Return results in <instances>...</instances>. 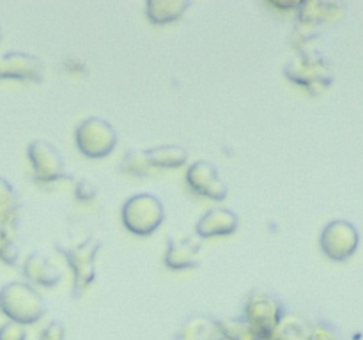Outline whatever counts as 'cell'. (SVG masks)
I'll return each instance as SVG.
<instances>
[{
  "label": "cell",
  "mask_w": 363,
  "mask_h": 340,
  "mask_svg": "<svg viewBox=\"0 0 363 340\" xmlns=\"http://www.w3.org/2000/svg\"><path fill=\"white\" fill-rule=\"evenodd\" d=\"M284 321L282 307L266 293H254L245 307V322L255 340H272Z\"/></svg>",
  "instance_id": "cell-3"
},
{
  "label": "cell",
  "mask_w": 363,
  "mask_h": 340,
  "mask_svg": "<svg viewBox=\"0 0 363 340\" xmlns=\"http://www.w3.org/2000/svg\"><path fill=\"white\" fill-rule=\"evenodd\" d=\"M74 195H77L78 200L91 202L94 200L96 195H98V188H96V184L91 183V181L82 179L74 184Z\"/></svg>",
  "instance_id": "cell-19"
},
{
  "label": "cell",
  "mask_w": 363,
  "mask_h": 340,
  "mask_svg": "<svg viewBox=\"0 0 363 340\" xmlns=\"http://www.w3.org/2000/svg\"><path fill=\"white\" fill-rule=\"evenodd\" d=\"M39 340H66V328L60 321H52L43 328Z\"/></svg>",
  "instance_id": "cell-20"
},
{
  "label": "cell",
  "mask_w": 363,
  "mask_h": 340,
  "mask_svg": "<svg viewBox=\"0 0 363 340\" xmlns=\"http://www.w3.org/2000/svg\"><path fill=\"white\" fill-rule=\"evenodd\" d=\"M0 312L9 321L34 324L45 315L46 303L41 294L27 282H9L0 289Z\"/></svg>",
  "instance_id": "cell-1"
},
{
  "label": "cell",
  "mask_w": 363,
  "mask_h": 340,
  "mask_svg": "<svg viewBox=\"0 0 363 340\" xmlns=\"http://www.w3.org/2000/svg\"><path fill=\"white\" fill-rule=\"evenodd\" d=\"M123 223L130 232L137 236H149L165 220V208L162 200L152 193L131 195L121 209Z\"/></svg>",
  "instance_id": "cell-2"
},
{
  "label": "cell",
  "mask_w": 363,
  "mask_h": 340,
  "mask_svg": "<svg viewBox=\"0 0 363 340\" xmlns=\"http://www.w3.org/2000/svg\"><path fill=\"white\" fill-rule=\"evenodd\" d=\"M190 6V0H149L145 4V14L151 23H172L179 20Z\"/></svg>",
  "instance_id": "cell-12"
},
{
  "label": "cell",
  "mask_w": 363,
  "mask_h": 340,
  "mask_svg": "<svg viewBox=\"0 0 363 340\" xmlns=\"http://www.w3.org/2000/svg\"><path fill=\"white\" fill-rule=\"evenodd\" d=\"M240 227V218L236 212L227 208H213L206 211L197 222L195 232L199 237H216V236H229L236 232Z\"/></svg>",
  "instance_id": "cell-9"
},
{
  "label": "cell",
  "mask_w": 363,
  "mask_h": 340,
  "mask_svg": "<svg viewBox=\"0 0 363 340\" xmlns=\"http://www.w3.org/2000/svg\"><path fill=\"white\" fill-rule=\"evenodd\" d=\"M307 340H332V336L325 332V329H314L311 335L307 336Z\"/></svg>",
  "instance_id": "cell-21"
},
{
  "label": "cell",
  "mask_w": 363,
  "mask_h": 340,
  "mask_svg": "<svg viewBox=\"0 0 363 340\" xmlns=\"http://www.w3.org/2000/svg\"><path fill=\"white\" fill-rule=\"evenodd\" d=\"M0 340H27V329L20 322L7 321L0 326Z\"/></svg>",
  "instance_id": "cell-18"
},
{
  "label": "cell",
  "mask_w": 363,
  "mask_h": 340,
  "mask_svg": "<svg viewBox=\"0 0 363 340\" xmlns=\"http://www.w3.org/2000/svg\"><path fill=\"white\" fill-rule=\"evenodd\" d=\"M23 275L30 282L43 287H55L62 280V271L59 266L53 264L52 259L41 254H30L25 259Z\"/></svg>",
  "instance_id": "cell-11"
},
{
  "label": "cell",
  "mask_w": 363,
  "mask_h": 340,
  "mask_svg": "<svg viewBox=\"0 0 363 340\" xmlns=\"http://www.w3.org/2000/svg\"><path fill=\"white\" fill-rule=\"evenodd\" d=\"M43 76V64L35 55L25 52H7L0 55V78L38 81Z\"/></svg>",
  "instance_id": "cell-8"
},
{
  "label": "cell",
  "mask_w": 363,
  "mask_h": 340,
  "mask_svg": "<svg viewBox=\"0 0 363 340\" xmlns=\"http://www.w3.org/2000/svg\"><path fill=\"white\" fill-rule=\"evenodd\" d=\"M186 183L191 191L211 200L222 202L227 197V186L220 179L218 169L208 159L191 163L186 170Z\"/></svg>",
  "instance_id": "cell-7"
},
{
  "label": "cell",
  "mask_w": 363,
  "mask_h": 340,
  "mask_svg": "<svg viewBox=\"0 0 363 340\" xmlns=\"http://www.w3.org/2000/svg\"><path fill=\"white\" fill-rule=\"evenodd\" d=\"M0 38H2V27H0Z\"/></svg>",
  "instance_id": "cell-22"
},
{
  "label": "cell",
  "mask_w": 363,
  "mask_h": 340,
  "mask_svg": "<svg viewBox=\"0 0 363 340\" xmlns=\"http://www.w3.org/2000/svg\"><path fill=\"white\" fill-rule=\"evenodd\" d=\"M34 177L41 183H55L66 177V163L59 149L48 140H32L27 147Z\"/></svg>",
  "instance_id": "cell-6"
},
{
  "label": "cell",
  "mask_w": 363,
  "mask_h": 340,
  "mask_svg": "<svg viewBox=\"0 0 363 340\" xmlns=\"http://www.w3.org/2000/svg\"><path fill=\"white\" fill-rule=\"evenodd\" d=\"M321 246L330 257H346L353 248V241H350V229H347L346 223L339 222L326 227L321 236Z\"/></svg>",
  "instance_id": "cell-13"
},
{
  "label": "cell",
  "mask_w": 363,
  "mask_h": 340,
  "mask_svg": "<svg viewBox=\"0 0 363 340\" xmlns=\"http://www.w3.org/2000/svg\"><path fill=\"white\" fill-rule=\"evenodd\" d=\"M151 169H179L186 163L188 152L181 145H158L144 149Z\"/></svg>",
  "instance_id": "cell-14"
},
{
  "label": "cell",
  "mask_w": 363,
  "mask_h": 340,
  "mask_svg": "<svg viewBox=\"0 0 363 340\" xmlns=\"http://www.w3.org/2000/svg\"><path fill=\"white\" fill-rule=\"evenodd\" d=\"M20 216V197L7 179L0 177V222L11 229Z\"/></svg>",
  "instance_id": "cell-15"
},
{
  "label": "cell",
  "mask_w": 363,
  "mask_h": 340,
  "mask_svg": "<svg viewBox=\"0 0 363 340\" xmlns=\"http://www.w3.org/2000/svg\"><path fill=\"white\" fill-rule=\"evenodd\" d=\"M101 246L99 239L96 237H89V239L80 241L78 244L67 246L62 250L64 257H66L67 264H69L71 271H73V294L84 293L96 278V257H98V250Z\"/></svg>",
  "instance_id": "cell-5"
},
{
  "label": "cell",
  "mask_w": 363,
  "mask_h": 340,
  "mask_svg": "<svg viewBox=\"0 0 363 340\" xmlns=\"http://www.w3.org/2000/svg\"><path fill=\"white\" fill-rule=\"evenodd\" d=\"M199 251H201V243L195 241V237H170L163 261H165L167 268L174 269V271L190 269L197 264Z\"/></svg>",
  "instance_id": "cell-10"
},
{
  "label": "cell",
  "mask_w": 363,
  "mask_h": 340,
  "mask_svg": "<svg viewBox=\"0 0 363 340\" xmlns=\"http://www.w3.org/2000/svg\"><path fill=\"white\" fill-rule=\"evenodd\" d=\"M74 142L78 151L92 159L108 156L117 145V133L108 120L101 117H87L74 131Z\"/></svg>",
  "instance_id": "cell-4"
},
{
  "label": "cell",
  "mask_w": 363,
  "mask_h": 340,
  "mask_svg": "<svg viewBox=\"0 0 363 340\" xmlns=\"http://www.w3.org/2000/svg\"><path fill=\"white\" fill-rule=\"evenodd\" d=\"M20 251L14 241L11 239L9 229L0 222V261L7 262V264H16Z\"/></svg>",
  "instance_id": "cell-17"
},
{
  "label": "cell",
  "mask_w": 363,
  "mask_h": 340,
  "mask_svg": "<svg viewBox=\"0 0 363 340\" xmlns=\"http://www.w3.org/2000/svg\"><path fill=\"white\" fill-rule=\"evenodd\" d=\"M123 172L131 174V176H149L151 174V165H149L147 158H145L144 151H138V149H131L126 152V156L123 158Z\"/></svg>",
  "instance_id": "cell-16"
}]
</instances>
